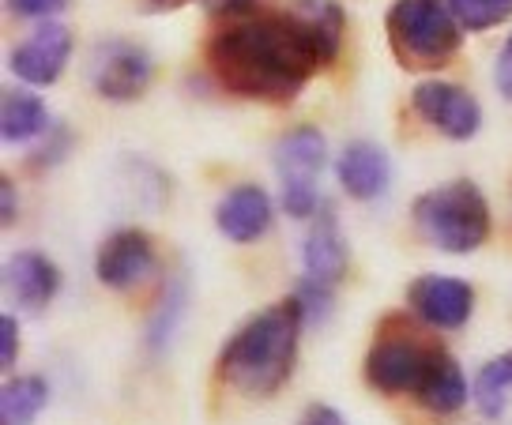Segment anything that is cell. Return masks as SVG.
I'll list each match as a JSON object with an SVG mask.
<instances>
[{
  "instance_id": "1",
  "label": "cell",
  "mask_w": 512,
  "mask_h": 425,
  "mask_svg": "<svg viewBox=\"0 0 512 425\" xmlns=\"http://www.w3.org/2000/svg\"><path fill=\"white\" fill-rule=\"evenodd\" d=\"M339 46L298 12H272L230 23L211 38L208 64L226 91L260 102H290Z\"/></svg>"
},
{
  "instance_id": "2",
  "label": "cell",
  "mask_w": 512,
  "mask_h": 425,
  "mask_svg": "<svg viewBox=\"0 0 512 425\" xmlns=\"http://www.w3.org/2000/svg\"><path fill=\"white\" fill-rule=\"evenodd\" d=\"M302 328L305 320L294 301L249 316L219 354V377L234 392L253 395V399L275 395L294 373Z\"/></svg>"
},
{
  "instance_id": "3",
  "label": "cell",
  "mask_w": 512,
  "mask_h": 425,
  "mask_svg": "<svg viewBox=\"0 0 512 425\" xmlns=\"http://www.w3.org/2000/svg\"><path fill=\"white\" fill-rule=\"evenodd\" d=\"M422 237L441 252H475L490 237V204L475 181H448L415 200Z\"/></svg>"
},
{
  "instance_id": "4",
  "label": "cell",
  "mask_w": 512,
  "mask_h": 425,
  "mask_svg": "<svg viewBox=\"0 0 512 425\" xmlns=\"http://www.w3.org/2000/svg\"><path fill=\"white\" fill-rule=\"evenodd\" d=\"M388 38L403 68H445L460 49V23L448 0H396L388 12Z\"/></svg>"
},
{
  "instance_id": "5",
  "label": "cell",
  "mask_w": 512,
  "mask_h": 425,
  "mask_svg": "<svg viewBox=\"0 0 512 425\" xmlns=\"http://www.w3.org/2000/svg\"><path fill=\"white\" fill-rule=\"evenodd\" d=\"M275 174L283 185V207L294 219H317L320 215V170L328 162V140L313 125L290 128L283 140L275 143Z\"/></svg>"
},
{
  "instance_id": "6",
  "label": "cell",
  "mask_w": 512,
  "mask_h": 425,
  "mask_svg": "<svg viewBox=\"0 0 512 425\" xmlns=\"http://www.w3.org/2000/svg\"><path fill=\"white\" fill-rule=\"evenodd\" d=\"M445 350L415 339V331H403L400 324L377 335V343L366 354L369 384L384 395H415L426 388L433 365L441 362Z\"/></svg>"
},
{
  "instance_id": "7",
  "label": "cell",
  "mask_w": 512,
  "mask_h": 425,
  "mask_svg": "<svg viewBox=\"0 0 512 425\" xmlns=\"http://www.w3.org/2000/svg\"><path fill=\"white\" fill-rule=\"evenodd\" d=\"M87 79L106 102H136L155 79V61L144 46L125 38H106L91 53Z\"/></svg>"
},
{
  "instance_id": "8",
  "label": "cell",
  "mask_w": 512,
  "mask_h": 425,
  "mask_svg": "<svg viewBox=\"0 0 512 425\" xmlns=\"http://www.w3.org/2000/svg\"><path fill=\"white\" fill-rule=\"evenodd\" d=\"M415 110L430 121L448 140H471L482 128V110L467 87L445 83V79H426L415 87Z\"/></svg>"
},
{
  "instance_id": "9",
  "label": "cell",
  "mask_w": 512,
  "mask_h": 425,
  "mask_svg": "<svg viewBox=\"0 0 512 425\" xmlns=\"http://www.w3.org/2000/svg\"><path fill=\"white\" fill-rule=\"evenodd\" d=\"M72 57V31L64 23H42L34 27L16 49H12V72H16L27 87H49L57 83L64 72V64Z\"/></svg>"
},
{
  "instance_id": "10",
  "label": "cell",
  "mask_w": 512,
  "mask_h": 425,
  "mask_svg": "<svg viewBox=\"0 0 512 425\" xmlns=\"http://www.w3.org/2000/svg\"><path fill=\"white\" fill-rule=\"evenodd\" d=\"M155 271V245L144 230H117L102 241L95 256V275L110 290H132Z\"/></svg>"
},
{
  "instance_id": "11",
  "label": "cell",
  "mask_w": 512,
  "mask_h": 425,
  "mask_svg": "<svg viewBox=\"0 0 512 425\" xmlns=\"http://www.w3.org/2000/svg\"><path fill=\"white\" fill-rule=\"evenodd\" d=\"M407 301L426 324L441 331H456L471 320L475 309V290L464 279H452V275H422L411 283Z\"/></svg>"
},
{
  "instance_id": "12",
  "label": "cell",
  "mask_w": 512,
  "mask_h": 425,
  "mask_svg": "<svg viewBox=\"0 0 512 425\" xmlns=\"http://www.w3.org/2000/svg\"><path fill=\"white\" fill-rule=\"evenodd\" d=\"M347 264H351V252H347V237L339 230L336 211L320 207V215L313 219V226H309V234L302 241V279H313L320 286H336L347 275Z\"/></svg>"
},
{
  "instance_id": "13",
  "label": "cell",
  "mask_w": 512,
  "mask_h": 425,
  "mask_svg": "<svg viewBox=\"0 0 512 425\" xmlns=\"http://www.w3.org/2000/svg\"><path fill=\"white\" fill-rule=\"evenodd\" d=\"M272 196L260 189V185H234L226 192L219 207H215V222L230 241L238 245H249V241H260V237L272 230Z\"/></svg>"
},
{
  "instance_id": "14",
  "label": "cell",
  "mask_w": 512,
  "mask_h": 425,
  "mask_svg": "<svg viewBox=\"0 0 512 425\" xmlns=\"http://www.w3.org/2000/svg\"><path fill=\"white\" fill-rule=\"evenodd\" d=\"M336 177L343 192L354 200H377L388 181H392V162L388 151L373 140H354L343 147V155L336 162Z\"/></svg>"
},
{
  "instance_id": "15",
  "label": "cell",
  "mask_w": 512,
  "mask_h": 425,
  "mask_svg": "<svg viewBox=\"0 0 512 425\" xmlns=\"http://www.w3.org/2000/svg\"><path fill=\"white\" fill-rule=\"evenodd\" d=\"M4 286H8V294H12L16 305L38 313V309H46L49 301L57 298V290H61V271H57V264H53L49 256L23 249L8 260Z\"/></svg>"
},
{
  "instance_id": "16",
  "label": "cell",
  "mask_w": 512,
  "mask_h": 425,
  "mask_svg": "<svg viewBox=\"0 0 512 425\" xmlns=\"http://www.w3.org/2000/svg\"><path fill=\"white\" fill-rule=\"evenodd\" d=\"M49 132L46 102L31 91H4L0 98V140L4 143H31Z\"/></svg>"
},
{
  "instance_id": "17",
  "label": "cell",
  "mask_w": 512,
  "mask_h": 425,
  "mask_svg": "<svg viewBox=\"0 0 512 425\" xmlns=\"http://www.w3.org/2000/svg\"><path fill=\"white\" fill-rule=\"evenodd\" d=\"M49 384L42 377H12L0 388V425H34L46 410Z\"/></svg>"
},
{
  "instance_id": "18",
  "label": "cell",
  "mask_w": 512,
  "mask_h": 425,
  "mask_svg": "<svg viewBox=\"0 0 512 425\" xmlns=\"http://www.w3.org/2000/svg\"><path fill=\"white\" fill-rule=\"evenodd\" d=\"M418 399H422L430 410H437V414H456V410L464 407L467 377H464V369L456 365L452 354H441V362L433 365L430 380H426V388L418 392Z\"/></svg>"
},
{
  "instance_id": "19",
  "label": "cell",
  "mask_w": 512,
  "mask_h": 425,
  "mask_svg": "<svg viewBox=\"0 0 512 425\" xmlns=\"http://www.w3.org/2000/svg\"><path fill=\"white\" fill-rule=\"evenodd\" d=\"M512 392V350L497 354L479 369V380H475V403L486 418H497L505 403H509Z\"/></svg>"
},
{
  "instance_id": "20",
  "label": "cell",
  "mask_w": 512,
  "mask_h": 425,
  "mask_svg": "<svg viewBox=\"0 0 512 425\" xmlns=\"http://www.w3.org/2000/svg\"><path fill=\"white\" fill-rule=\"evenodd\" d=\"M181 316H185V279H174V283L162 290V301L155 305L151 320H147V347L151 350L170 347V339L181 328Z\"/></svg>"
},
{
  "instance_id": "21",
  "label": "cell",
  "mask_w": 512,
  "mask_h": 425,
  "mask_svg": "<svg viewBox=\"0 0 512 425\" xmlns=\"http://www.w3.org/2000/svg\"><path fill=\"white\" fill-rule=\"evenodd\" d=\"M448 12L464 31H490L512 16V0H448Z\"/></svg>"
},
{
  "instance_id": "22",
  "label": "cell",
  "mask_w": 512,
  "mask_h": 425,
  "mask_svg": "<svg viewBox=\"0 0 512 425\" xmlns=\"http://www.w3.org/2000/svg\"><path fill=\"white\" fill-rule=\"evenodd\" d=\"M294 305H298V313H302L305 324H320L324 316L332 313V286H320L313 279H302L298 283V294H294Z\"/></svg>"
},
{
  "instance_id": "23",
  "label": "cell",
  "mask_w": 512,
  "mask_h": 425,
  "mask_svg": "<svg viewBox=\"0 0 512 425\" xmlns=\"http://www.w3.org/2000/svg\"><path fill=\"white\" fill-rule=\"evenodd\" d=\"M68 0H8V8H12V16L19 19H46L53 12H61Z\"/></svg>"
},
{
  "instance_id": "24",
  "label": "cell",
  "mask_w": 512,
  "mask_h": 425,
  "mask_svg": "<svg viewBox=\"0 0 512 425\" xmlns=\"http://www.w3.org/2000/svg\"><path fill=\"white\" fill-rule=\"evenodd\" d=\"M494 83H497V91H501V95L512 98V34L501 42V49H497Z\"/></svg>"
},
{
  "instance_id": "25",
  "label": "cell",
  "mask_w": 512,
  "mask_h": 425,
  "mask_svg": "<svg viewBox=\"0 0 512 425\" xmlns=\"http://www.w3.org/2000/svg\"><path fill=\"white\" fill-rule=\"evenodd\" d=\"M0 339H4L0 365H4V369H12V365H16V354H19V320L12 313H4V320H0Z\"/></svg>"
},
{
  "instance_id": "26",
  "label": "cell",
  "mask_w": 512,
  "mask_h": 425,
  "mask_svg": "<svg viewBox=\"0 0 512 425\" xmlns=\"http://www.w3.org/2000/svg\"><path fill=\"white\" fill-rule=\"evenodd\" d=\"M298 425H347V418L339 414L336 407H324V403H313V407L302 414V422Z\"/></svg>"
},
{
  "instance_id": "27",
  "label": "cell",
  "mask_w": 512,
  "mask_h": 425,
  "mask_svg": "<svg viewBox=\"0 0 512 425\" xmlns=\"http://www.w3.org/2000/svg\"><path fill=\"white\" fill-rule=\"evenodd\" d=\"M0 222H4V226L16 222V185H12L8 177L0 181Z\"/></svg>"
},
{
  "instance_id": "28",
  "label": "cell",
  "mask_w": 512,
  "mask_h": 425,
  "mask_svg": "<svg viewBox=\"0 0 512 425\" xmlns=\"http://www.w3.org/2000/svg\"><path fill=\"white\" fill-rule=\"evenodd\" d=\"M245 4H253V0H204V8L211 12H230V8H245Z\"/></svg>"
}]
</instances>
